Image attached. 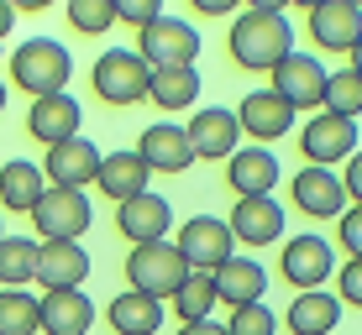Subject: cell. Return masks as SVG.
Listing matches in <instances>:
<instances>
[{"mask_svg": "<svg viewBox=\"0 0 362 335\" xmlns=\"http://www.w3.org/2000/svg\"><path fill=\"white\" fill-rule=\"evenodd\" d=\"M226 47H231V58L242 68L273 73L294 53V27H289V16H284L279 6H247V11H236Z\"/></svg>", "mask_w": 362, "mask_h": 335, "instance_id": "1", "label": "cell"}, {"mask_svg": "<svg viewBox=\"0 0 362 335\" xmlns=\"http://www.w3.org/2000/svg\"><path fill=\"white\" fill-rule=\"evenodd\" d=\"M69 79H74V58L53 37H27V42L11 53V90H27L32 100L69 90Z\"/></svg>", "mask_w": 362, "mask_h": 335, "instance_id": "2", "label": "cell"}, {"mask_svg": "<svg viewBox=\"0 0 362 335\" xmlns=\"http://www.w3.org/2000/svg\"><path fill=\"white\" fill-rule=\"evenodd\" d=\"M184 278H189V262L179 257V246H173V241L132 246V257H127V288L132 293H147V299L163 304Z\"/></svg>", "mask_w": 362, "mask_h": 335, "instance_id": "3", "label": "cell"}, {"mask_svg": "<svg viewBox=\"0 0 362 335\" xmlns=\"http://www.w3.org/2000/svg\"><path fill=\"white\" fill-rule=\"evenodd\" d=\"M147 73H153V68H147L132 47H105V53L95 58V73H90L95 100H105V105H116V110L142 105L147 100Z\"/></svg>", "mask_w": 362, "mask_h": 335, "instance_id": "4", "label": "cell"}, {"mask_svg": "<svg viewBox=\"0 0 362 335\" xmlns=\"http://www.w3.org/2000/svg\"><path fill=\"white\" fill-rule=\"evenodd\" d=\"M136 58H142L147 68H194V58H199V32L189 27V21H179V16H158L153 27H142L136 32V47H132Z\"/></svg>", "mask_w": 362, "mask_h": 335, "instance_id": "5", "label": "cell"}, {"mask_svg": "<svg viewBox=\"0 0 362 335\" xmlns=\"http://www.w3.org/2000/svg\"><path fill=\"white\" fill-rule=\"evenodd\" d=\"M299 157H305V168H336L346 157H357V121H341L331 110L310 116L299 126Z\"/></svg>", "mask_w": 362, "mask_h": 335, "instance_id": "6", "label": "cell"}, {"mask_svg": "<svg viewBox=\"0 0 362 335\" xmlns=\"http://www.w3.org/2000/svg\"><path fill=\"white\" fill-rule=\"evenodd\" d=\"M95 209H90V194L79 189H42V200L32 205V226L42 241H79L90 231Z\"/></svg>", "mask_w": 362, "mask_h": 335, "instance_id": "7", "label": "cell"}, {"mask_svg": "<svg viewBox=\"0 0 362 335\" xmlns=\"http://www.w3.org/2000/svg\"><path fill=\"white\" fill-rule=\"evenodd\" d=\"M179 257L189 262V272H216L226 257H236V241H231V231H226V220L221 215H189L179 226Z\"/></svg>", "mask_w": 362, "mask_h": 335, "instance_id": "8", "label": "cell"}, {"mask_svg": "<svg viewBox=\"0 0 362 335\" xmlns=\"http://www.w3.org/2000/svg\"><path fill=\"white\" fill-rule=\"evenodd\" d=\"M279 272H284V283H289L294 293H315L320 283L336 272L331 241H326V236H315V231H305V236H294V241H284Z\"/></svg>", "mask_w": 362, "mask_h": 335, "instance_id": "9", "label": "cell"}, {"mask_svg": "<svg viewBox=\"0 0 362 335\" xmlns=\"http://www.w3.org/2000/svg\"><path fill=\"white\" fill-rule=\"evenodd\" d=\"M231 116H236V131L252 136V147H268V142H279V136L294 131V105L284 100V95H273V90H252Z\"/></svg>", "mask_w": 362, "mask_h": 335, "instance_id": "10", "label": "cell"}, {"mask_svg": "<svg viewBox=\"0 0 362 335\" xmlns=\"http://www.w3.org/2000/svg\"><path fill=\"white\" fill-rule=\"evenodd\" d=\"M268 90L284 95V100L294 105V116H299V110H320V100H326V68H320V58H310V53L294 47V53L273 68Z\"/></svg>", "mask_w": 362, "mask_h": 335, "instance_id": "11", "label": "cell"}, {"mask_svg": "<svg viewBox=\"0 0 362 335\" xmlns=\"http://www.w3.org/2000/svg\"><path fill=\"white\" fill-rule=\"evenodd\" d=\"M37 168H42L47 189H79L84 194V183H95V173H100V147L90 136H69V142L47 147V163H37Z\"/></svg>", "mask_w": 362, "mask_h": 335, "instance_id": "12", "label": "cell"}, {"mask_svg": "<svg viewBox=\"0 0 362 335\" xmlns=\"http://www.w3.org/2000/svg\"><path fill=\"white\" fill-rule=\"evenodd\" d=\"M184 136H189V152L194 163H226V157L242 147V131H236V116L221 105H205L194 110V121L184 126Z\"/></svg>", "mask_w": 362, "mask_h": 335, "instance_id": "13", "label": "cell"}, {"mask_svg": "<svg viewBox=\"0 0 362 335\" xmlns=\"http://www.w3.org/2000/svg\"><path fill=\"white\" fill-rule=\"evenodd\" d=\"M310 42L326 47V53H357V37H362V11L352 0H320L310 6Z\"/></svg>", "mask_w": 362, "mask_h": 335, "instance_id": "14", "label": "cell"}, {"mask_svg": "<svg viewBox=\"0 0 362 335\" xmlns=\"http://www.w3.org/2000/svg\"><path fill=\"white\" fill-rule=\"evenodd\" d=\"M90 278V252L79 241H42L37 246V278L47 293H69V288H84Z\"/></svg>", "mask_w": 362, "mask_h": 335, "instance_id": "15", "label": "cell"}, {"mask_svg": "<svg viewBox=\"0 0 362 335\" xmlns=\"http://www.w3.org/2000/svg\"><path fill=\"white\" fill-rule=\"evenodd\" d=\"M168 226H173V205L163 194H136V200L116 205V231L127 236L132 246H153V241H168Z\"/></svg>", "mask_w": 362, "mask_h": 335, "instance_id": "16", "label": "cell"}, {"mask_svg": "<svg viewBox=\"0 0 362 335\" xmlns=\"http://www.w3.org/2000/svg\"><path fill=\"white\" fill-rule=\"evenodd\" d=\"M132 152L142 157L147 173H184V168L194 163L189 136H184V126H173V121H158V126H147L142 136H136Z\"/></svg>", "mask_w": 362, "mask_h": 335, "instance_id": "17", "label": "cell"}, {"mask_svg": "<svg viewBox=\"0 0 362 335\" xmlns=\"http://www.w3.org/2000/svg\"><path fill=\"white\" fill-rule=\"evenodd\" d=\"M79 121H84V110L69 90L42 95V100H32V110H27V131L42 147H58V142H69V136H79Z\"/></svg>", "mask_w": 362, "mask_h": 335, "instance_id": "18", "label": "cell"}, {"mask_svg": "<svg viewBox=\"0 0 362 335\" xmlns=\"http://www.w3.org/2000/svg\"><path fill=\"white\" fill-rule=\"evenodd\" d=\"M210 288H216V304H231V309L263 304L268 272H263V262H252V257H226V262L210 272Z\"/></svg>", "mask_w": 362, "mask_h": 335, "instance_id": "19", "label": "cell"}, {"mask_svg": "<svg viewBox=\"0 0 362 335\" xmlns=\"http://www.w3.org/2000/svg\"><path fill=\"white\" fill-rule=\"evenodd\" d=\"M226 231L242 246H273L284 236V209L273 205V194H263V200H236L231 215H226Z\"/></svg>", "mask_w": 362, "mask_h": 335, "instance_id": "20", "label": "cell"}, {"mask_svg": "<svg viewBox=\"0 0 362 335\" xmlns=\"http://www.w3.org/2000/svg\"><path fill=\"white\" fill-rule=\"evenodd\" d=\"M226 183L236 189V200H263L279 183V157L268 147H236L226 157Z\"/></svg>", "mask_w": 362, "mask_h": 335, "instance_id": "21", "label": "cell"}, {"mask_svg": "<svg viewBox=\"0 0 362 335\" xmlns=\"http://www.w3.org/2000/svg\"><path fill=\"white\" fill-rule=\"evenodd\" d=\"M95 325V304L84 288H69V293H42L37 299V330L47 335H90Z\"/></svg>", "mask_w": 362, "mask_h": 335, "instance_id": "22", "label": "cell"}, {"mask_svg": "<svg viewBox=\"0 0 362 335\" xmlns=\"http://www.w3.org/2000/svg\"><path fill=\"white\" fill-rule=\"evenodd\" d=\"M289 194H294L299 215H315V220H336L346 209V194H341V183H336L331 168H299Z\"/></svg>", "mask_w": 362, "mask_h": 335, "instance_id": "23", "label": "cell"}, {"mask_svg": "<svg viewBox=\"0 0 362 335\" xmlns=\"http://www.w3.org/2000/svg\"><path fill=\"white\" fill-rule=\"evenodd\" d=\"M147 178H153V173L142 168V157H136L132 147H121V152H100L95 189L105 194V200H116V205L136 200V194H147Z\"/></svg>", "mask_w": 362, "mask_h": 335, "instance_id": "24", "label": "cell"}, {"mask_svg": "<svg viewBox=\"0 0 362 335\" xmlns=\"http://www.w3.org/2000/svg\"><path fill=\"white\" fill-rule=\"evenodd\" d=\"M105 319H110V330H116V335H158V330H163V304L127 288L121 299H110Z\"/></svg>", "mask_w": 362, "mask_h": 335, "instance_id": "25", "label": "cell"}, {"mask_svg": "<svg viewBox=\"0 0 362 335\" xmlns=\"http://www.w3.org/2000/svg\"><path fill=\"white\" fill-rule=\"evenodd\" d=\"M42 189H47L42 168L27 163V157H11V163L0 168V205L16 209V215H32V205L42 200Z\"/></svg>", "mask_w": 362, "mask_h": 335, "instance_id": "26", "label": "cell"}, {"mask_svg": "<svg viewBox=\"0 0 362 335\" xmlns=\"http://www.w3.org/2000/svg\"><path fill=\"white\" fill-rule=\"evenodd\" d=\"M341 325V304H336V293L315 288V293H299L289 304V330L294 335H331Z\"/></svg>", "mask_w": 362, "mask_h": 335, "instance_id": "27", "label": "cell"}, {"mask_svg": "<svg viewBox=\"0 0 362 335\" xmlns=\"http://www.w3.org/2000/svg\"><path fill=\"white\" fill-rule=\"evenodd\" d=\"M147 100L158 110H189L199 100V73L194 68H153L147 73Z\"/></svg>", "mask_w": 362, "mask_h": 335, "instance_id": "28", "label": "cell"}, {"mask_svg": "<svg viewBox=\"0 0 362 335\" xmlns=\"http://www.w3.org/2000/svg\"><path fill=\"white\" fill-rule=\"evenodd\" d=\"M37 246L32 236H0V288H27L37 278Z\"/></svg>", "mask_w": 362, "mask_h": 335, "instance_id": "29", "label": "cell"}, {"mask_svg": "<svg viewBox=\"0 0 362 335\" xmlns=\"http://www.w3.org/2000/svg\"><path fill=\"white\" fill-rule=\"evenodd\" d=\"M168 299H173V315H179L184 325L216 319V288H210V272H189V278H184Z\"/></svg>", "mask_w": 362, "mask_h": 335, "instance_id": "30", "label": "cell"}, {"mask_svg": "<svg viewBox=\"0 0 362 335\" xmlns=\"http://www.w3.org/2000/svg\"><path fill=\"white\" fill-rule=\"evenodd\" d=\"M320 105H326L331 116H341V121L362 116V73H357V63H346L341 73H326V100Z\"/></svg>", "mask_w": 362, "mask_h": 335, "instance_id": "31", "label": "cell"}, {"mask_svg": "<svg viewBox=\"0 0 362 335\" xmlns=\"http://www.w3.org/2000/svg\"><path fill=\"white\" fill-rule=\"evenodd\" d=\"M0 335H37V299L27 288H0Z\"/></svg>", "mask_w": 362, "mask_h": 335, "instance_id": "32", "label": "cell"}, {"mask_svg": "<svg viewBox=\"0 0 362 335\" xmlns=\"http://www.w3.org/2000/svg\"><path fill=\"white\" fill-rule=\"evenodd\" d=\"M69 27L84 37H105L116 27V0H69Z\"/></svg>", "mask_w": 362, "mask_h": 335, "instance_id": "33", "label": "cell"}, {"mask_svg": "<svg viewBox=\"0 0 362 335\" xmlns=\"http://www.w3.org/2000/svg\"><path fill=\"white\" fill-rule=\"evenodd\" d=\"M273 330H279V315H273L268 304L231 309V325H226V335H273Z\"/></svg>", "mask_w": 362, "mask_h": 335, "instance_id": "34", "label": "cell"}, {"mask_svg": "<svg viewBox=\"0 0 362 335\" xmlns=\"http://www.w3.org/2000/svg\"><path fill=\"white\" fill-rule=\"evenodd\" d=\"M163 16V0H116V27H153Z\"/></svg>", "mask_w": 362, "mask_h": 335, "instance_id": "35", "label": "cell"}, {"mask_svg": "<svg viewBox=\"0 0 362 335\" xmlns=\"http://www.w3.org/2000/svg\"><path fill=\"white\" fill-rule=\"evenodd\" d=\"M336 304H346V309L362 304V257H346L341 262V293H336Z\"/></svg>", "mask_w": 362, "mask_h": 335, "instance_id": "36", "label": "cell"}, {"mask_svg": "<svg viewBox=\"0 0 362 335\" xmlns=\"http://www.w3.org/2000/svg\"><path fill=\"white\" fill-rule=\"evenodd\" d=\"M336 220H341V252H346V257H362V209L346 205Z\"/></svg>", "mask_w": 362, "mask_h": 335, "instance_id": "37", "label": "cell"}, {"mask_svg": "<svg viewBox=\"0 0 362 335\" xmlns=\"http://www.w3.org/2000/svg\"><path fill=\"white\" fill-rule=\"evenodd\" d=\"M199 16H231V0H194Z\"/></svg>", "mask_w": 362, "mask_h": 335, "instance_id": "38", "label": "cell"}, {"mask_svg": "<svg viewBox=\"0 0 362 335\" xmlns=\"http://www.w3.org/2000/svg\"><path fill=\"white\" fill-rule=\"evenodd\" d=\"M179 335H226V325H216V319H199V325H179Z\"/></svg>", "mask_w": 362, "mask_h": 335, "instance_id": "39", "label": "cell"}, {"mask_svg": "<svg viewBox=\"0 0 362 335\" xmlns=\"http://www.w3.org/2000/svg\"><path fill=\"white\" fill-rule=\"evenodd\" d=\"M11 27H16V6H6V0H0V42L11 37Z\"/></svg>", "mask_w": 362, "mask_h": 335, "instance_id": "40", "label": "cell"}, {"mask_svg": "<svg viewBox=\"0 0 362 335\" xmlns=\"http://www.w3.org/2000/svg\"><path fill=\"white\" fill-rule=\"evenodd\" d=\"M6 100H11V90H6V79H0V110H6Z\"/></svg>", "mask_w": 362, "mask_h": 335, "instance_id": "41", "label": "cell"}, {"mask_svg": "<svg viewBox=\"0 0 362 335\" xmlns=\"http://www.w3.org/2000/svg\"><path fill=\"white\" fill-rule=\"evenodd\" d=\"M0 236H6V231H0Z\"/></svg>", "mask_w": 362, "mask_h": 335, "instance_id": "42", "label": "cell"}]
</instances>
